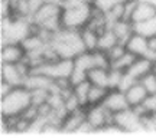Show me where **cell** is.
Listing matches in <instances>:
<instances>
[{
	"label": "cell",
	"instance_id": "1",
	"mask_svg": "<svg viewBox=\"0 0 156 138\" xmlns=\"http://www.w3.org/2000/svg\"><path fill=\"white\" fill-rule=\"evenodd\" d=\"M51 45L61 59H74L85 50L80 36V30H71L65 28H62L54 35Z\"/></svg>",
	"mask_w": 156,
	"mask_h": 138
},
{
	"label": "cell",
	"instance_id": "2",
	"mask_svg": "<svg viewBox=\"0 0 156 138\" xmlns=\"http://www.w3.org/2000/svg\"><path fill=\"white\" fill-rule=\"evenodd\" d=\"M93 13V2L64 3L62 6V28L71 30H81L90 22Z\"/></svg>",
	"mask_w": 156,
	"mask_h": 138
},
{
	"label": "cell",
	"instance_id": "3",
	"mask_svg": "<svg viewBox=\"0 0 156 138\" xmlns=\"http://www.w3.org/2000/svg\"><path fill=\"white\" fill-rule=\"evenodd\" d=\"M32 32L30 19L9 16L2 17L0 23V45L12 43V42H22Z\"/></svg>",
	"mask_w": 156,
	"mask_h": 138
},
{
	"label": "cell",
	"instance_id": "4",
	"mask_svg": "<svg viewBox=\"0 0 156 138\" xmlns=\"http://www.w3.org/2000/svg\"><path fill=\"white\" fill-rule=\"evenodd\" d=\"M30 104V91L26 86H15L6 96L0 98V114L2 116L22 115Z\"/></svg>",
	"mask_w": 156,
	"mask_h": 138
},
{
	"label": "cell",
	"instance_id": "5",
	"mask_svg": "<svg viewBox=\"0 0 156 138\" xmlns=\"http://www.w3.org/2000/svg\"><path fill=\"white\" fill-rule=\"evenodd\" d=\"M30 72L32 69L25 61L19 62V63H2L0 65V81L10 83L12 86H23Z\"/></svg>",
	"mask_w": 156,
	"mask_h": 138
},
{
	"label": "cell",
	"instance_id": "6",
	"mask_svg": "<svg viewBox=\"0 0 156 138\" xmlns=\"http://www.w3.org/2000/svg\"><path fill=\"white\" fill-rule=\"evenodd\" d=\"M113 124L122 130L123 134L137 133V131H145L142 125V116L134 108H127L120 112L113 114Z\"/></svg>",
	"mask_w": 156,
	"mask_h": 138
},
{
	"label": "cell",
	"instance_id": "7",
	"mask_svg": "<svg viewBox=\"0 0 156 138\" xmlns=\"http://www.w3.org/2000/svg\"><path fill=\"white\" fill-rule=\"evenodd\" d=\"M74 71V59H56L52 62H45L32 72L44 73L51 79H64V78H71Z\"/></svg>",
	"mask_w": 156,
	"mask_h": 138
},
{
	"label": "cell",
	"instance_id": "8",
	"mask_svg": "<svg viewBox=\"0 0 156 138\" xmlns=\"http://www.w3.org/2000/svg\"><path fill=\"white\" fill-rule=\"evenodd\" d=\"M85 116H87V121L93 125L95 134L104 133L107 125H110L113 122V114L103 104L85 106Z\"/></svg>",
	"mask_w": 156,
	"mask_h": 138
},
{
	"label": "cell",
	"instance_id": "9",
	"mask_svg": "<svg viewBox=\"0 0 156 138\" xmlns=\"http://www.w3.org/2000/svg\"><path fill=\"white\" fill-rule=\"evenodd\" d=\"M26 58V52L20 42L0 45V59L2 63H19Z\"/></svg>",
	"mask_w": 156,
	"mask_h": 138
},
{
	"label": "cell",
	"instance_id": "10",
	"mask_svg": "<svg viewBox=\"0 0 156 138\" xmlns=\"http://www.w3.org/2000/svg\"><path fill=\"white\" fill-rule=\"evenodd\" d=\"M103 105H104L112 114H116V112H120V111H123V109L130 108L129 101H127V98H126V92H123V91H120V89H117V88L108 91L106 99L103 101Z\"/></svg>",
	"mask_w": 156,
	"mask_h": 138
},
{
	"label": "cell",
	"instance_id": "11",
	"mask_svg": "<svg viewBox=\"0 0 156 138\" xmlns=\"http://www.w3.org/2000/svg\"><path fill=\"white\" fill-rule=\"evenodd\" d=\"M87 119L85 116V108L83 109L74 111L67 114V116L64 118V121L61 124V133L62 134H77L80 127L83 125Z\"/></svg>",
	"mask_w": 156,
	"mask_h": 138
},
{
	"label": "cell",
	"instance_id": "12",
	"mask_svg": "<svg viewBox=\"0 0 156 138\" xmlns=\"http://www.w3.org/2000/svg\"><path fill=\"white\" fill-rule=\"evenodd\" d=\"M153 72V62L145 56H137V59L133 62V65L127 69V73L136 81H140L147 73Z\"/></svg>",
	"mask_w": 156,
	"mask_h": 138
},
{
	"label": "cell",
	"instance_id": "13",
	"mask_svg": "<svg viewBox=\"0 0 156 138\" xmlns=\"http://www.w3.org/2000/svg\"><path fill=\"white\" fill-rule=\"evenodd\" d=\"M149 96V92L146 91V88L143 86V83L137 81L136 83H133L130 88L126 91V98L129 101V105L132 108H136L142 105L146 101V98Z\"/></svg>",
	"mask_w": 156,
	"mask_h": 138
},
{
	"label": "cell",
	"instance_id": "14",
	"mask_svg": "<svg viewBox=\"0 0 156 138\" xmlns=\"http://www.w3.org/2000/svg\"><path fill=\"white\" fill-rule=\"evenodd\" d=\"M155 16H156V6L149 3V2H145V0H139L137 5H136V9L133 12L132 22L136 25V23L149 20V19Z\"/></svg>",
	"mask_w": 156,
	"mask_h": 138
},
{
	"label": "cell",
	"instance_id": "15",
	"mask_svg": "<svg viewBox=\"0 0 156 138\" xmlns=\"http://www.w3.org/2000/svg\"><path fill=\"white\" fill-rule=\"evenodd\" d=\"M126 48L129 52H132L136 56H143L149 49V45H147V38L143 35L137 33L134 30V33L127 39L126 42Z\"/></svg>",
	"mask_w": 156,
	"mask_h": 138
},
{
	"label": "cell",
	"instance_id": "16",
	"mask_svg": "<svg viewBox=\"0 0 156 138\" xmlns=\"http://www.w3.org/2000/svg\"><path fill=\"white\" fill-rule=\"evenodd\" d=\"M112 29L113 32L116 33L117 39H119V42H123V43H126L127 42V39L134 33V23L130 22V20H117L112 25Z\"/></svg>",
	"mask_w": 156,
	"mask_h": 138
},
{
	"label": "cell",
	"instance_id": "17",
	"mask_svg": "<svg viewBox=\"0 0 156 138\" xmlns=\"http://www.w3.org/2000/svg\"><path fill=\"white\" fill-rule=\"evenodd\" d=\"M80 36H81V40H83L84 49L88 50V52H93V50L98 49V39H100V33L94 30V29L85 26L80 30Z\"/></svg>",
	"mask_w": 156,
	"mask_h": 138
},
{
	"label": "cell",
	"instance_id": "18",
	"mask_svg": "<svg viewBox=\"0 0 156 138\" xmlns=\"http://www.w3.org/2000/svg\"><path fill=\"white\" fill-rule=\"evenodd\" d=\"M88 81L93 85H98V86H106L108 88V82H110V68H93L90 69L87 73Z\"/></svg>",
	"mask_w": 156,
	"mask_h": 138
},
{
	"label": "cell",
	"instance_id": "19",
	"mask_svg": "<svg viewBox=\"0 0 156 138\" xmlns=\"http://www.w3.org/2000/svg\"><path fill=\"white\" fill-rule=\"evenodd\" d=\"M116 43H119V39H117L116 33L113 32L112 28L106 29L104 32L100 33V39H98V49L108 52Z\"/></svg>",
	"mask_w": 156,
	"mask_h": 138
},
{
	"label": "cell",
	"instance_id": "20",
	"mask_svg": "<svg viewBox=\"0 0 156 138\" xmlns=\"http://www.w3.org/2000/svg\"><path fill=\"white\" fill-rule=\"evenodd\" d=\"M108 91H110V88H106V86L91 85V89H90V94H88V101H87V106L88 105L103 104V101L106 99Z\"/></svg>",
	"mask_w": 156,
	"mask_h": 138
},
{
	"label": "cell",
	"instance_id": "21",
	"mask_svg": "<svg viewBox=\"0 0 156 138\" xmlns=\"http://www.w3.org/2000/svg\"><path fill=\"white\" fill-rule=\"evenodd\" d=\"M91 85L93 83L90 82L88 79H85V81H81V82L75 83L73 86V92L80 99V102L83 104L84 108L87 106V101H88V94H90V89H91Z\"/></svg>",
	"mask_w": 156,
	"mask_h": 138
},
{
	"label": "cell",
	"instance_id": "22",
	"mask_svg": "<svg viewBox=\"0 0 156 138\" xmlns=\"http://www.w3.org/2000/svg\"><path fill=\"white\" fill-rule=\"evenodd\" d=\"M137 59V56L133 55L132 52H126L124 55H122L120 58H117L116 61L112 62V68L113 69H117V71H122V72H127V69L132 65H133V62Z\"/></svg>",
	"mask_w": 156,
	"mask_h": 138
},
{
	"label": "cell",
	"instance_id": "23",
	"mask_svg": "<svg viewBox=\"0 0 156 138\" xmlns=\"http://www.w3.org/2000/svg\"><path fill=\"white\" fill-rule=\"evenodd\" d=\"M134 30L137 33L146 36V38H151V36L156 35V16L149 19V20H145V22L136 23L134 25Z\"/></svg>",
	"mask_w": 156,
	"mask_h": 138
},
{
	"label": "cell",
	"instance_id": "24",
	"mask_svg": "<svg viewBox=\"0 0 156 138\" xmlns=\"http://www.w3.org/2000/svg\"><path fill=\"white\" fill-rule=\"evenodd\" d=\"M49 95H51V92L48 91V89H34V91H30L32 104L36 105V106H39V105L48 102V99H49Z\"/></svg>",
	"mask_w": 156,
	"mask_h": 138
},
{
	"label": "cell",
	"instance_id": "25",
	"mask_svg": "<svg viewBox=\"0 0 156 138\" xmlns=\"http://www.w3.org/2000/svg\"><path fill=\"white\" fill-rule=\"evenodd\" d=\"M140 82L143 83V86H145L146 91L149 92V95L156 94V73L155 72L147 73L145 78L140 79Z\"/></svg>",
	"mask_w": 156,
	"mask_h": 138
},
{
	"label": "cell",
	"instance_id": "26",
	"mask_svg": "<svg viewBox=\"0 0 156 138\" xmlns=\"http://www.w3.org/2000/svg\"><path fill=\"white\" fill-rule=\"evenodd\" d=\"M137 81L134 79V78H132L130 75H129L127 72H124L122 75V79H120V82H119V86H117V89H120V91H123V92H126L133 83H136Z\"/></svg>",
	"mask_w": 156,
	"mask_h": 138
},
{
	"label": "cell",
	"instance_id": "27",
	"mask_svg": "<svg viewBox=\"0 0 156 138\" xmlns=\"http://www.w3.org/2000/svg\"><path fill=\"white\" fill-rule=\"evenodd\" d=\"M120 2H124V0H93V5L101 10L107 12L110 7H113L116 3H120Z\"/></svg>",
	"mask_w": 156,
	"mask_h": 138
},
{
	"label": "cell",
	"instance_id": "28",
	"mask_svg": "<svg viewBox=\"0 0 156 138\" xmlns=\"http://www.w3.org/2000/svg\"><path fill=\"white\" fill-rule=\"evenodd\" d=\"M13 88H15V86H12L10 83L5 82V81H0V98L6 96V95L9 94V92H10Z\"/></svg>",
	"mask_w": 156,
	"mask_h": 138
},
{
	"label": "cell",
	"instance_id": "29",
	"mask_svg": "<svg viewBox=\"0 0 156 138\" xmlns=\"http://www.w3.org/2000/svg\"><path fill=\"white\" fill-rule=\"evenodd\" d=\"M147 45H149V49L156 52V35L151 36V38H147Z\"/></svg>",
	"mask_w": 156,
	"mask_h": 138
},
{
	"label": "cell",
	"instance_id": "30",
	"mask_svg": "<svg viewBox=\"0 0 156 138\" xmlns=\"http://www.w3.org/2000/svg\"><path fill=\"white\" fill-rule=\"evenodd\" d=\"M45 2L54 3V5H59V6H64V3H65V0H45Z\"/></svg>",
	"mask_w": 156,
	"mask_h": 138
},
{
	"label": "cell",
	"instance_id": "31",
	"mask_svg": "<svg viewBox=\"0 0 156 138\" xmlns=\"http://www.w3.org/2000/svg\"><path fill=\"white\" fill-rule=\"evenodd\" d=\"M78 2H93V0H65V3H78Z\"/></svg>",
	"mask_w": 156,
	"mask_h": 138
},
{
	"label": "cell",
	"instance_id": "32",
	"mask_svg": "<svg viewBox=\"0 0 156 138\" xmlns=\"http://www.w3.org/2000/svg\"><path fill=\"white\" fill-rule=\"evenodd\" d=\"M153 72H155V73H156V59H155V61H153Z\"/></svg>",
	"mask_w": 156,
	"mask_h": 138
}]
</instances>
